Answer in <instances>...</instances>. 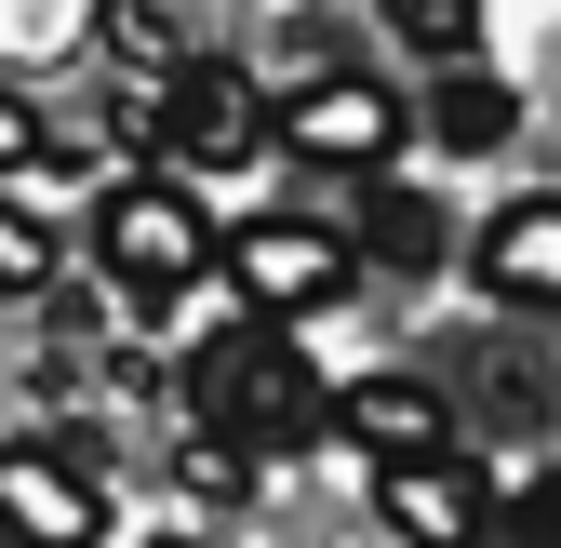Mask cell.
Returning <instances> with one entry per match:
<instances>
[{
    "mask_svg": "<svg viewBox=\"0 0 561 548\" xmlns=\"http://www.w3.org/2000/svg\"><path fill=\"white\" fill-rule=\"evenodd\" d=\"M187 415L228 429L241 455H295L308 429H334V388L308 375V349H295L267 308H241L228 334H201V349H187Z\"/></svg>",
    "mask_w": 561,
    "mask_h": 548,
    "instance_id": "cell-1",
    "label": "cell"
},
{
    "mask_svg": "<svg viewBox=\"0 0 561 548\" xmlns=\"http://www.w3.org/2000/svg\"><path fill=\"white\" fill-rule=\"evenodd\" d=\"M134 134H148L174 174H241V161H267V148H280V107L241 81L228 54H187L174 81L148 94V121H134Z\"/></svg>",
    "mask_w": 561,
    "mask_h": 548,
    "instance_id": "cell-2",
    "label": "cell"
},
{
    "mask_svg": "<svg viewBox=\"0 0 561 548\" xmlns=\"http://www.w3.org/2000/svg\"><path fill=\"white\" fill-rule=\"evenodd\" d=\"M94 254H107L121 295L174 308V295H201V267H215V228H201V201H187L174 174H134V187L94 201Z\"/></svg>",
    "mask_w": 561,
    "mask_h": 548,
    "instance_id": "cell-3",
    "label": "cell"
},
{
    "mask_svg": "<svg viewBox=\"0 0 561 548\" xmlns=\"http://www.w3.org/2000/svg\"><path fill=\"white\" fill-rule=\"evenodd\" d=\"M215 267H228V295L267 308V321H308V308H334L347 282H362L347 228H321V215H241V228L215 241Z\"/></svg>",
    "mask_w": 561,
    "mask_h": 548,
    "instance_id": "cell-4",
    "label": "cell"
},
{
    "mask_svg": "<svg viewBox=\"0 0 561 548\" xmlns=\"http://www.w3.org/2000/svg\"><path fill=\"white\" fill-rule=\"evenodd\" d=\"M0 535L14 548H107V468H94V442H67V429L0 442Z\"/></svg>",
    "mask_w": 561,
    "mask_h": 548,
    "instance_id": "cell-5",
    "label": "cell"
},
{
    "mask_svg": "<svg viewBox=\"0 0 561 548\" xmlns=\"http://www.w3.org/2000/svg\"><path fill=\"white\" fill-rule=\"evenodd\" d=\"M401 134H414V121H401V94H388V81H362V67H308V81L280 94V148L321 161V174H375Z\"/></svg>",
    "mask_w": 561,
    "mask_h": 548,
    "instance_id": "cell-6",
    "label": "cell"
},
{
    "mask_svg": "<svg viewBox=\"0 0 561 548\" xmlns=\"http://www.w3.org/2000/svg\"><path fill=\"white\" fill-rule=\"evenodd\" d=\"M375 522L401 548H481V535H495V495H481V468L442 442V455H388L375 468Z\"/></svg>",
    "mask_w": 561,
    "mask_h": 548,
    "instance_id": "cell-7",
    "label": "cell"
},
{
    "mask_svg": "<svg viewBox=\"0 0 561 548\" xmlns=\"http://www.w3.org/2000/svg\"><path fill=\"white\" fill-rule=\"evenodd\" d=\"M334 442H362L375 468L388 455H442L455 442V388L442 375H362V388H334Z\"/></svg>",
    "mask_w": 561,
    "mask_h": 548,
    "instance_id": "cell-8",
    "label": "cell"
},
{
    "mask_svg": "<svg viewBox=\"0 0 561 548\" xmlns=\"http://www.w3.org/2000/svg\"><path fill=\"white\" fill-rule=\"evenodd\" d=\"M481 295L495 308H561V187L481 215Z\"/></svg>",
    "mask_w": 561,
    "mask_h": 548,
    "instance_id": "cell-9",
    "label": "cell"
},
{
    "mask_svg": "<svg viewBox=\"0 0 561 548\" xmlns=\"http://www.w3.org/2000/svg\"><path fill=\"white\" fill-rule=\"evenodd\" d=\"M414 121H428V148L481 161V148H508V134H522V94L495 81V67H442V81H428V107H414Z\"/></svg>",
    "mask_w": 561,
    "mask_h": 548,
    "instance_id": "cell-10",
    "label": "cell"
},
{
    "mask_svg": "<svg viewBox=\"0 0 561 548\" xmlns=\"http://www.w3.org/2000/svg\"><path fill=\"white\" fill-rule=\"evenodd\" d=\"M362 241H375V267H401V282H428V267L455 254L442 201H414V187H375V201H362Z\"/></svg>",
    "mask_w": 561,
    "mask_h": 548,
    "instance_id": "cell-11",
    "label": "cell"
},
{
    "mask_svg": "<svg viewBox=\"0 0 561 548\" xmlns=\"http://www.w3.org/2000/svg\"><path fill=\"white\" fill-rule=\"evenodd\" d=\"M375 14L428 54V67H468V54H481V0H375Z\"/></svg>",
    "mask_w": 561,
    "mask_h": 548,
    "instance_id": "cell-12",
    "label": "cell"
},
{
    "mask_svg": "<svg viewBox=\"0 0 561 548\" xmlns=\"http://www.w3.org/2000/svg\"><path fill=\"white\" fill-rule=\"evenodd\" d=\"M94 27H107V54H121V67H148V81H174V67H187V54H174V27H161V0H94Z\"/></svg>",
    "mask_w": 561,
    "mask_h": 548,
    "instance_id": "cell-13",
    "label": "cell"
},
{
    "mask_svg": "<svg viewBox=\"0 0 561 548\" xmlns=\"http://www.w3.org/2000/svg\"><path fill=\"white\" fill-rule=\"evenodd\" d=\"M0 295H54V215L0 201Z\"/></svg>",
    "mask_w": 561,
    "mask_h": 548,
    "instance_id": "cell-14",
    "label": "cell"
},
{
    "mask_svg": "<svg viewBox=\"0 0 561 548\" xmlns=\"http://www.w3.org/2000/svg\"><path fill=\"white\" fill-rule=\"evenodd\" d=\"M174 482H187V495H201V509H241V495H254V455H241V442H228V429H201V442H187V455H174Z\"/></svg>",
    "mask_w": 561,
    "mask_h": 548,
    "instance_id": "cell-15",
    "label": "cell"
},
{
    "mask_svg": "<svg viewBox=\"0 0 561 548\" xmlns=\"http://www.w3.org/2000/svg\"><path fill=\"white\" fill-rule=\"evenodd\" d=\"M27 161H54V134H41V107L0 81V174H27Z\"/></svg>",
    "mask_w": 561,
    "mask_h": 548,
    "instance_id": "cell-16",
    "label": "cell"
},
{
    "mask_svg": "<svg viewBox=\"0 0 561 548\" xmlns=\"http://www.w3.org/2000/svg\"><path fill=\"white\" fill-rule=\"evenodd\" d=\"M495 548H561V482H522V509H508Z\"/></svg>",
    "mask_w": 561,
    "mask_h": 548,
    "instance_id": "cell-17",
    "label": "cell"
},
{
    "mask_svg": "<svg viewBox=\"0 0 561 548\" xmlns=\"http://www.w3.org/2000/svg\"><path fill=\"white\" fill-rule=\"evenodd\" d=\"M161 548H201V535H161Z\"/></svg>",
    "mask_w": 561,
    "mask_h": 548,
    "instance_id": "cell-18",
    "label": "cell"
},
{
    "mask_svg": "<svg viewBox=\"0 0 561 548\" xmlns=\"http://www.w3.org/2000/svg\"><path fill=\"white\" fill-rule=\"evenodd\" d=\"M0 548H14V535H0Z\"/></svg>",
    "mask_w": 561,
    "mask_h": 548,
    "instance_id": "cell-19",
    "label": "cell"
}]
</instances>
